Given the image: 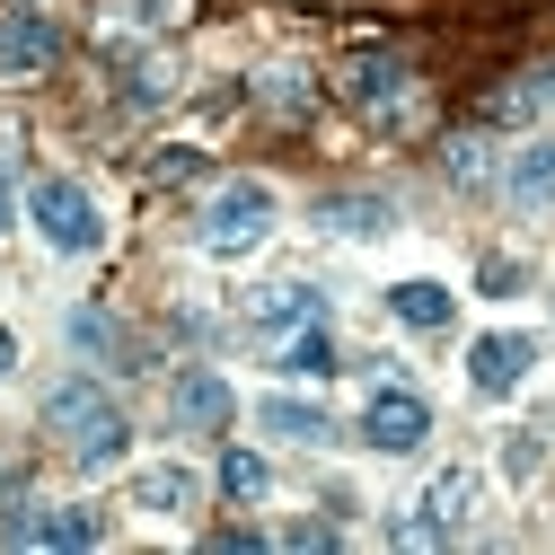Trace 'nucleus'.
<instances>
[{
    "label": "nucleus",
    "mask_w": 555,
    "mask_h": 555,
    "mask_svg": "<svg viewBox=\"0 0 555 555\" xmlns=\"http://www.w3.org/2000/svg\"><path fill=\"white\" fill-rule=\"evenodd\" d=\"M283 546H344V529H335V520H292Z\"/></svg>",
    "instance_id": "bb28decb"
},
{
    "label": "nucleus",
    "mask_w": 555,
    "mask_h": 555,
    "mask_svg": "<svg viewBox=\"0 0 555 555\" xmlns=\"http://www.w3.org/2000/svg\"><path fill=\"white\" fill-rule=\"evenodd\" d=\"M309 230L335 238V247H379L397 230V203L388 194H318L309 203Z\"/></svg>",
    "instance_id": "423d86ee"
},
{
    "label": "nucleus",
    "mask_w": 555,
    "mask_h": 555,
    "mask_svg": "<svg viewBox=\"0 0 555 555\" xmlns=\"http://www.w3.org/2000/svg\"><path fill=\"white\" fill-rule=\"evenodd\" d=\"M27 230L53 247V256H98L106 247V212L80 177H36L27 185Z\"/></svg>",
    "instance_id": "f03ea898"
},
{
    "label": "nucleus",
    "mask_w": 555,
    "mask_h": 555,
    "mask_svg": "<svg viewBox=\"0 0 555 555\" xmlns=\"http://www.w3.org/2000/svg\"><path fill=\"white\" fill-rule=\"evenodd\" d=\"M512 212H555V132H529L520 151H503V185Z\"/></svg>",
    "instance_id": "9d476101"
},
{
    "label": "nucleus",
    "mask_w": 555,
    "mask_h": 555,
    "mask_svg": "<svg viewBox=\"0 0 555 555\" xmlns=\"http://www.w3.org/2000/svg\"><path fill=\"white\" fill-rule=\"evenodd\" d=\"M18 221V185H10V168H0V230Z\"/></svg>",
    "instance_id": "cd10ccee"
},
{
    "label": "nucleus",
    "mask_w": 555,
    "mask_h": 555,
    "mask_svg": "<svg viewBox=\"0 0 555 555\" xmlns=\"http://www.w3.org/2000/svg\"><path fill=\"white\" fill-rule=\"evenodd\" d=\"M53 53H62V27L36 10V0L0 10V80H36V72H53Z\"/></svg>",
    "instance_id": "6e6552de"
},
{
    "label": "nucleus",
    "mask_w": 555,
    "mask_h": 555,
    "mask_svg": "<svg viewBox=\"0 0 555 555\" xmlns=\"http://www.w3.org/2000/svg\"><path fill=\"white\" fill-rule=\"evenodd\" d=\"M177 18H185V0H106L98 44H142V36H168Z\"/></svg>",
    "instance_id": "4468645a"
},
{
    "label": "nucleus",
    "mask_w": 555,
    "mask_h": 555,
    "mask_svg": "<svg viewBox=\"0 0 555 555\" xmlns=\"http://www.w3.org/2000/svg\"><path fill=\"white\" fill-rule=\"evenodd\" d=\"M476 503H485V467H441L424 485V503H414L405 520H388V538L397 546H450V538H467Z\"/></svg>",
    "instance_id": "7ed1b4c3"
},
{
    "label": "nucleus",
    "mask_w": 555,
    "mask_h": 555,
    "mask_svg": "<svg viewBox=\"0 0 555 555\" xmlns=\"http://www.w3.org/2000/svg\"><path fill=\"white\" fill-rule=\"evenodd\" d=\"M309 318H326V300L309 283H256L247 292V326L256 335H283V326H309Z\"/></svg>",
    "instance_id": "2eb2a0df"
},
{
    "label": "nucleus",
    "mask_w": 555,
    "mask_h": 555,
    "mask_svg": "<svg viewBox=\"0 0 555 555\" xmlns=\"http://www.w3.org/2000/svg\"><path fill=\"white\" fill-rule=\"evenodd\" d=\"M106 397H98V379H62L53 397H44V433H62V441H89L98 424H106Z\"/></svg>",
    "instance_id": "f3484780"
},
{
    "label": "nucleus",
    "mask_w": 555,
    "mask_h": 555,
    "mask_svg": "<svg viewBox=\"0 0 555 555\" xmlns=\"http://www.w3.org/2000/svg\"><path fill=\"white\" fill-rule=\"evenodd\" d=\"M388 318H397V326H414V335H433V326H450V318H459V292H450V283H433V273H405V283H388Z\"/></svg>",
    "instance_id": "ddd939ff"
},
{
    "label": "nucleus",
    "mask_w": 555,
    "mask_h": 555,
    "mask_svg": "<svg viewBox=\"0 0 555 555\" xmlns=\"http://www.w3.org/2000/svg\"><path fill=\"white\" fill-rule=\"evenodd\" d=\"M10 371H18V335L0 326V379H10Z\"/></svg>",
    "instance_id": "c85d7f7f"
},
{
    "label": "nucleus",
    "mask_w": 555,
    "mask_h": 555,
    "mask_svg": "<svg viewBox=\"0 0 555 555\" xmlns=\"http://www.w3.org/2000/svg\"><path fill=\"white\" fill-rule=\"evenodd\" d=\"M124 503L142 512V520H185V512L203 503V476H194L185 459H151V467H132V485H124Z\"/></svg>",
    "instance_id": "1a4fd4ad"
},
{
    "label": "nucleus",
    "mask_w": 555,
    "mask_h": 555,
    "mask_svg": "<svg viewBox=\"0 0 555 555\" xmlns=\"http://www.w3.org/2000/svg\"><path fill=\"white\" fill-rule=\"evenodd\" d=\"M256 106H273V115H309V106H318V80L283 62V72H264V80H256Z\"/></svg>",
    "instance_id": "aec40b11"
},
{
    "label": "nucleus",
    "mask_w": 555,
    "mask_h": 555,
    "mask_svg": "<svg viewBox=\"0 0 555 555\" xmlns=\"http://www.w3.org/2000/svg\"><path fill=\"white\" fill-rule=\"evenodd\" d=\"M256 424H264L273 441H300V450H326V441H335V424H326V405H318V397H264V405H256Z\"/></svg>",
    "instance_id": "a211bd4d"
},
{
    "label": "nucleus",
    "mask_w": 555,
    "mask_h": 555,
    "mask_svg": "<svg viewBox=\"0 0 555 555\" xmlns=\"http://www.w3.org/2000/svg\"><path fill=\"white\" fill-rule=\"evenodd\" d=\"M72 344L80 353H115V318L106 309H72Z\"/></svg>",
    "instance_id": "393cba45"
},
{
    "label": "nucleus",
    "mask_w": 555,
    "mask_h": 555,
    "mask_svg": "<svg viewBox=\"0 0 555 555\" xmlns=\"http://www.w3.org/2000/svg\"><path fill=\"white\" fill-rule=\"evenodd\" d=\"M344 98L362 115H379V124H414V72L397 53H362L353 72H344Z\"/></svg>",
    "instance_id": "0eeeda50"
},
{
    "label": "nucleus",
    "mask_w": 555,
    "mask_h": 555,
    "mask_svg": "<svg viewBox=\"0 0 555 555\" xmlns=\"http://www.w3.org/2000/svg\"><path fill=\"white\" fill-rule=\"evenodd\" d=\"M151 177H159V185H185V177H203V151H194V142H177V151H159V159H151Z\"/></svg>",
    "instance_id": "a878e982"
},
{
    "label": "nucleus",
    "mask_w": 555,
    "mask_h": 555,
    "mask_svg": "<svg viewBox=\"0 0 555 555\" xmlns=\"http://www.w3.org/2000/svg\"><path fill=\"white\" fill-rule=\"evenodd\" d=\"M441 168H450L459 194H494V185H503V142H494V132H450Z\"/></svg>",
    "instance_id": "dca6fc26"
},
{
    "label": "nucleus",
    "mask_w": 555,
    "mask_h": 555,
    "mask_svg": "<svg viewBox=\"0 0 555 555\" xmlns=\"http://www.w3.org/2000/svg\"><path fill=\"white\" fill-rule=\"evenodd\" d=\"M106 538V520L89 512V503H62V512H44V546H98Z\"/></svg>",
    "instance_id": "4be33fe9"
},
{
    "label": "nucleus",
    "mask_w": 555,
    "mask_h": 555,
    "mask_svg": "<svg viewBox=\"0 0 555 555\" xmlns=\"http://www.w3.org/2000/svg\"><path fill=\"white\" fill-rule=\"evenodd\" d=\"M546 106H555V72H529V80L494 89V106H485V115H494V124H538Z\"/></svg>",
    "instance_id": "6ab92c4d"
},
{
    "label": "nucleus",
    "mask_w": 555,
    "mask_h": 555,
    "mask_svg": "<svg viewBox=\"0 0 555 555\" xmlns=\"http://www.w3.org/2000/svg\"><path fill=\"white\" fill-rule=\"evenodd\" d=\"M168 414H177L185 433H221L230 414H238V397H230L221 371H177V379H168Z\"/></svg>",
    "instance_id": "9b49d317"
},
{
    "label": "nucleus",
    "mask_w": 555,
    "mask_h": 555,
    "mask_svg": "<svg viewBox=\"0 0 555 555\" xmlns=\"http://www.w3.org/2000/svg\"><path fill=\"white\" fill-rule=\"evenodd\" d=\"M538 467H546V441L538 433H503V485H538Z\"/></svg>",
    "instance_id": "5701e85b"
},
{
    "label": "nucleus",
    "mask_w": 555,
    "mask_h": 555,
    "mask_svg": "<svg viewBox=\"0 0 555 555\" xmlns=\"http://www.w3.org/2000/svg\"><path fill=\"white\" fill-rule=\"evenodd\" d=\"M529 371H538V335H520V326H494V335L467 344V388L476 397H520Z\"/></svg>",
    "instance_id": "20e7f679"
},
{
    "label": "nucleus",
    "mask_w": 555,
    "mask_h": 555,
    "mask_svg": "<svg viewBox=\"0 0 555 555\" xmlns=\"http://www.w3.org/2000/svg\"><path fill=\"white\" fill-rule=\"evenodd\" d=\"M273 212H283V203H273V185L264 177H230V185H212V203H203V221H194V247L203 256H256L264 238H273Z\"/></svg>",
    "instance_id": "f257e3e1"
},
{
    "label": "nucleus",
    "mask_w": 555,
    "mask_h": 555,
    "mask_svg": "<svg viewBox=\"0 0 555 555\" xmlns=\"http://www.w3.org/2000/svg\"><path fill=\"white\" fill-rule=\"evenodd\" d=\"M264 344H273V371H283V379H335V335H326V318L283 326V335H264Z\"/></svg>",
    "instance_id": "f8f14e48"
},
{
    "label": "nucleus",
    "mask_w": 555,
    "mask_h": 555,
    "mask_svg": "<svg viewBox=\"0 0 555 555\" xmlns=\"http://www.w3.org/2000/svg\"><path fill=\"white\" fill-rule=\"evenodd\" d=\"M221 494H230V503H264V494H273V467H264L256 450H230V459H221Z\"/></svg>",
    "instance_id": "412c9836"
},
{
    "label": "nucleus",
    "mask_w": 555,
    "mask_h": 555,
    "mask_svg": "<svg viewBox=\"0 0 555 555\" xmlns=\"http://www.w3.org/2000/svg\"><path fill=\"white\" fill-rule=\"evenodd\" d=\"M362 441L379 450V459H414L433 441V405L414 397V388H371V405H362Z\"/></svg>",
    "instance_id": "39448f33"
},
{
    "label": "nucleus",
    "mask_w": 555,
    "mask_h": 555,
    "mask_svg": "<svg viewBox=\"0 0 555 555\" xmlns=\"http://www.w3.org/2000/svg\"><path fill=\"white\" fill-rule=\"evenodd\" d=\"M476 283H485V300H520L529 264H512V256H485V264H476Z\"/></svg>",
    "instance_id": "b1692460"
}]
</instances>
